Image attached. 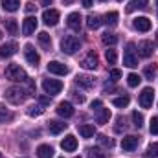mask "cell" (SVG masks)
I'll return each mask as SVG.
<instances>
[{
	"mask_svg": "<svg viewBox=\"0 0 158 158\" xmlns=\"http://www.w3.org/2000/svg\"><path fill=\"white\" fill-rule=\"evenodd\" d=\"M6 99L9 101V103H13V105H20V103H24L30 96H31V92L30 90H26V88H22V86H9L7 90H6Z\"/></svg>",
	"mask_w": 158,
	"mask_h": 158,
	"instance_id": "6da1fadb",
	"label": "cell"
},
{
	"mask_svg": "<svg viewBox=\"0 0 158 158\" xmlns=\"http://www.w3.org/2000/svg\"><path fill=\"white\" fill-rule=\"evenodd\" d=\"M79 48H81V42H79V39L76 35H64L61 39V50L64 53H68V55H74Z\"/></svg>",
	"mask_w": 158,
	"mask_h": 158,
	"instance_id": "7a4b0ae2",
	"label": "cell"
},
{
	"mask_svg": "<svg viewBox=\"0 0 158 158\" xmlns=\"http://www.w3.org/2000/svg\"><path fill=\"white\" fill-rule=\"evenodd\" d=\"M6 77L9 79V81H20V83H26V81H28L26 72H24L19 64H9V66L6 68Z\"/></svg>",
	"mask_w": 158,
	"mask_h": 158,
	"instance_id": "3957f363",
	"label": "cell"
},
{
	"mask_svg": "<svg viewBox=\"0 0 158 158\" xmlns=\"http://www.w3.org/2000/svg\"><path fill=\"white\" fill-rule=\"evenodd\" d=\"M123 64L129 66V68L138 66V59H136V55H134V44H132V42L127 44V50H125V55H123Z\"/></svg>",
	"mask_w": 158,
	"mask_h": 158,
	"instance_id": "277c9868",
	"label": "cell"
},
{
	"mask_svg": "<svg viewBox=\"0 0 158 158\" xmlns=\"http://www.w3.org/2000/svg\"><path fill=\"white\" fill-rule=\"evenodd\" d=\"M42 88L46 90V94H59L63 90V83L59 79H44L42 81Z\"/></svg>",
	"mask_w": 158,
	"mask_h": 158,
	"instance_id": "5b68a950",
	"label": "cell"
},
{
	"mask_svg": "<svg viewBox=\"0 0 158 158\" xmlns=\"http://www.w3.org/2000/svg\"><path fill=\"white\" fill-rule=\"evenodd\" d=\"M98 64H99V59H98L96 52H88L81 61V66L85 70H94V68H98Z\"/></svg>",
	"mask_w": 158,
	"mask_h": 158,
	"instance_id": "8992f818",
	"label": "cell"
},
{
	"mask_svg": "<svg viewBox=\"0 0 158 158\" xmlns=\"http://www.w3.org/2000/svg\"><path fill=\"white\" fill-rule=\"evenodd\" d=\"M153 99H155V90L153 88H143L142 90V94H140V105L143 107V109H149V107H153Z\"/></svg>",
	"mask_w": 158,
	"mask_h": 158,
	"instance_id": "52a82bcc",
	"label": "cell"
},
{
	"mask_svg": "<svg viewBox=\"0 0 158 158\" xmlns=\"http://www.w3.org/2000/svg\"><path fill=\"white\" fill-rule=\"evenodd\" d=\"M24 55H26V61H28L31 66H37V64H39L40 57H39V53L35 52V48H33L31 44H26V46H24Z\"/></svg>",
	"mask_w": 158,
	"mask_h": 158,
	"instance_id": "ba28073f",
	"label": "cell"
},
{
	"mask_svg": "<svg viewBox=\"0 0 158 158\" xmlns=\"http://www.w3.org/2000/svg\"><path fill=\"white\" fill-rule=\"evenodd\" d=\"M42 20L46 26H55L59 22V11L57 9H46L42 13Z\"/></svg>",
	"mask_w": 158,
	"mask_h": 158,
	"instance_id": "9c48e42d",
	"label": "cell"
},
{
	"mask_svg": "<svg viewBox=\"0 0 158 158\" xmlns=\"http://www.w3.org/2000/svg\"><path fill=\"white\" fill-rule=\"evenodd\" d=\"M48 72H52L55 76H66L68 74V66H64L59 61H52V63H48Z\"/></svg>",
	"mask_w": 158,
	"mask_h": 158,
	"instance_id": "30bf717a",
	"label": "cell"
},
{
	"mask_svg": "<svg viewBox=\"0 0 158 158\" xmlns=\"http://www.w3.org/2000/svg\"><path fill=\"white\" fill-rule=\"evenodd\" d=\"M138 142H140L138 136L129 134V136H125V138L121 140V147H123V151H134V149L138 147Z\"/></svg>",
	"mask_w": 158,
	"mask_h": 158,
	"instance_id": "8fae6325",
	"label": "cell"
},
{
	"mask_svg": "<svg viewBox=\"0 0 158 158\" xmlns=\"http://www.w3.org/2000/svg\"><path fill=\"white\" fill-rule=\"evenodd\" d=\"M138 55L140 57H151L153 55V42L151 40H142L140 44H138Z\"/></svg>",
	"mask_w": 158,
	"mask_h": 158,
	"instance_id": "7c38bea8",
	"label": "cell"
},
{
	"mask_svg": "<svg viewBox=\"0 0 158 158\" xmlns=\"http://www.w3.org/2000/svg\"><path fill=\"white\" fill-rule=\"evenodd\" d=\"M57 114L63 116V118H70V116H74V107H72V103H68V101H61V103L57 105Z\"/></svg>",
	"mask_w": 158,
	"mask_h": 158,
	"instance_id": "4fadbf2b",
	"label": "cell"
},
{
	"mask_svg": "<svg viewBox=\"0 0 158 158\" xmlns=\"http://www.w3.org/2000/svg\"><path fill=\"white\" fill-rule=\"evenodd\" d=\"M81 15L79 13H70L68 15V19H66V24H68V28L70 30H74V31H79L81 30Z\"/></svg>",
	"mask_w": 158,
	"mask_h": 158,
	"instance_id": "5bb4252c",
	"label": "cell"
},
{
	"mask_svg": "<svg viewBox=\"0 0 158 158\" xmlns=\"http://www.w3.org/2000/svg\"><path fill=\"white\" fill-rule=\"evenodd\" d=\"M132 26H134L138 31H149V30H151V20H149L147 17H138V19H134Z\"/></svg>",
	"mask_w": 158,
	"mask_h": 158,
	"instance_id": "9a60e30c",
	"label": "cell"
},
{
	"mask_svg": "<svg viewBox=\"0 0 158 158\" xmlns=\"http://www.w3.org/2000/svg\"><path fill=\"white\" fill-rule=\"evenodd\" d=\"M35 30H37V19L35 17H28L24 20V24H22V33L24 35H31Z\"/></svg>",
	"mask_w": 158,
	"mask_h": 158,
	"instance_id": "2e32d148",
	"label": "cell"
},
{
	"mask_svg": "<svg viewBox=\"0 0 158 158\" xmlns=\"http://www.w3.org/2000/svg\"><path fill=\"white\" fill-rule=\"evenodd\" d=\"M17 42H7V44H4L2 48H0V57L2 59H7V57H11V55H15L17 53Z\"/></svg>",
	"mask_w": 158,
	"mask_h": 158,
	"instance_id": "e0dca14e",
	"label": "cell"
},
{
	"mask_svg": "<svg viewBox=\"0 0 158 158\" xmlns=\"http://www.w3.org/2000/svg\"><path fill=\"white\" fill-rule=\"evenodd\" d=\"M61 147L64 149V151H68V153H72V151H76L77 149V140H76V136H72V134H68L63 142H61Z\"/></svg>",
	"mask_w": 158,
	"mask_h": 158,
	"instance_id": "ac0fdd59",
	"label": "cell"
},
{
	"mask_svg": "<svg viewBox=\"0 0 158 158\" xmlns=\"http://www.w3.org/2000/svg\"><path fill=\"white\" fill-rule=\"evenodd\" d=\"M66 129V123L64 121H59V119H52L50 123H48V131L52 132V134H59V132H63Z\"/></svg>",
	"mask_w": 158,
	"mask_h": 158,
	"instance_id": "d6986e66",
	"label": "cell"
},
{
	"mask_svg": "<svg viewBox=\"0 0 158 158\" xmlns=\"http://www.w3.org/2000/svg\"><path fill=\"white\" fill-rule=\"evenodd\" d=\"M76 85L81 86V88H85V90H90L94 86V79L90 77V76H77L76 77Z\"/></svg>",
	"mask_w": 158,
	"mask_h": 158,
	"instance_id": "ffe728a7",
	"label": "cell"
},
{
	"mask_svg": "<svg viewBox=\"0 0 158 158\" xmlns=\"http://www.w3.org/2000/svg\"><path fill=\"white\" fill-rule=\"evenodd\" d=\"M79 134H81L83 138H92V136L96 134V127H94V125H88V123L79 125Z\"/></svg>",
	"mask_w": 158,
	"mask_h": 158,
	"instance_id": "44dd1931",
	"label": "cell"
},
{
	"mask_svg": "<svg viewBox=\"0 0 158 158\" xmlns=\"http://www.w3.org/2000/svg\"><path fill=\"white\" fill-rule=\"evenodd\" d=\"M37 156L39 158H52L53 156V147L52 145H39L37 147Z\"/></svg>",
	"mask_w": 158,
	"mask_h": 158,
	"instance_id": "7402d4cb",
	"label": "cell"
},
{
	"mask_svg": "<svg viewBox=\"0 0 158 158\" xmlns=\"http://www.w3.org/2000/svg\"><path fill=\"white\" fill-rule=\"evenodd\" d=\"M101 22H103V20H101L99 15H88V17H86V26H88L90 30H98V28L101 26Z\"/></svg>",
	"mask_w": 158,
	"mask_h": 158,
	"instance_id": "603a6c76",
	"label": "cell"
},
{
	"mask_svg": "<svg viewBox=\"0 0 158 158\" xmlns=\"http://www.w3.org/2000/svg\"><path fill=\"white\" fill-rule=\"evenodd\" d=\"M145 6H147V0H131L127 6V13H132L136 9H143Z\"/></svg>",
	"mask_w": 158,
	"mask_h": 158,
	"instance_id": "cb8c5ba5",
	"label": "cell"
},
{
	"mask_svg": "<svg viewBox=\"0 0 158 158\" xmlns=\"http://www.w3.org/2000/svg\"><path fill=\"white\" fill-rule=\"evenodd\" d=\"M109 119H110V110L109 109H99L98 110V116H96V121L98 123L105 125V123H109Z\"/></svg>",
	"mask_w": 158,
	"mask_h": 158,
	"instance_id": "d4e9b609",
	"label": "cell"
},
{
	"mask_svg": "<svg viewBox=\"0 0 158 158\" xmlns=\"http://www.w3.org/2000/svg\"><path fill=\"white\" fill-rule=\"evenodd\" d=\"M2 7L6 9V11H17L19 7H20V2L19 0H2Z\"/></svg>",
	"mask_w": 158,
	"mask_h": 158,
	"instance_id": "484cf974",
	"label": "cell"
},
{
	"mask_svg": "<svg viewBox=\"0 0 158 158\" xmlns=\"http://www.w3.org/2000/svg\"><path fill=\"white\" fill-rule=\"evenodd\" d=\"M15 118L13 116V112L11 110H7L4 105H0V123H6V121H11V119Z\"/></svg>",
	"mask_w": 158,
	"mask_h": 158,
	"instance_id": "4316f807",
	"label": "cell"
},
{
	"mask_svg": "<svg viewBox=\"0 0 158 158\" xmlns=\"http://www.w3.org/2000/svg\"><path fill=\"white\" fill-rule=\"evenodd\" d=\"M6 30H7L11 35H17V31H19L17 20H15V19H7V20H6Z\"/></svg>",
	"mask_w": 158,
	"mask_h": 158,
	"instance_id": "83f0119b",
	"label": "cell"
},
{
	"mask_svg": "<svg viewBox=\"0 0 158 158\" xmlns=\"http://www.w3.org/2000/svg\"><path fill=\"white\" fill-rule=\"evenodd\" d=\"M129 101H131L129 96H121V98H114V99H112V105H114V107H119V109H125V107L129 105Z\"/></svg>",
	"mask_w": 158,
	"mask_h": 158,
	"instance_id": "f1b7e54d",
	"label": "cell"
},
{
	"mask_svg": "<svg viewBox=\"0 0 158 158\" xmlns=\"http://www.w3.org/2000/svg\"><path fill=\"white\" fill-rule=\"evenodd\" d=\"M101 40H103L105 46H114V44L118 42V37H116L114 33H105V35L101 37Z\"/></svg>",
	"mask_w": 158,
	"mask_h": 158,
	"instance_id": "f546056e",
	"label": "cell"
},
{
	"mask_svg": "<svg viewBox=\"0 0 158 158\" xmlns=\"http://www.w3.org/2000/svg\"><path fill=\"white\" fill-rule=\"evenodd\" d=\"M118 13L116 11H110V13H107L105 15V22L109 24V26H114V24H118Z\"/></svg>",
	"mask_w": 158,
	"mask_h": 158,
	"instance_id": "4dcf8cb0",
	"label": "cell"
},
{
	"mask_svg": "<svg viewBox=\"0 0 158 158\" xmlns=\"http://www.w3.org/2000/svg\"><path fill=\"white\" fill-rule=\"evenodd\" d=\"M86 155H88V158H105V153H101L98 147H88Z\"/></svg>",
	"mask_w": 158,
	"mask_h": 158,
	"instance_id": "1f68e13d",
	"label": "cell"
},
{
	"mask_svg": "<svg viewBox=\"0 0 158 158\" xmlns=\"http://www.w3.org/2000/svg\"><path fill=\"white\" fill-rule=\"evenodd\" d=\"M37 37H39V42L42 44V46H44V48H50V44H52V39H50V35H48L46 31H40Z\"/></svg>",
	"mask_w": 158,
	"mask_h": 158,
	"instance_id": "d6a6232c",
	"label": "cell"
},
{
	"mask_svg": "<svg viewBox=\"0 0 158 158\" xmlns=\"http://www.w3.org/2000/svg\"><path fill=\"white\" fill-rule=\"evenodd\" d=\"M140 81H142V77H140L138 74H129V76H127V85H129V86H138Z\"/></svg>",
	"mask_w": 158,
	"mask_h": 158,
	"instance_id": "836d02e7",
	"label": "cell"
},
{
	"mask_svg": "<svg viewBox=\"0 0 158 158\" xmlns=\"http://www.w3.org/2000/svg\"><path fill=\"white\" fill-rule=\"evenodd\" d=\"M132 125H134V127H138V129L143 125V116H142L138 110H134V112H132Z\"/></svg>",
	"mask_w": 158,
	"mask_h": 158,
	"instance_id": "e575fe53",
	"label": "cell"
},
{
	"mask_svg": "<svg viewBox=\"0 0 158 158\" xmlns=\"http://www.w3.org/2000/svg\"><path fill=\"white\" fill-rule=\"evenodd\" d=\"M42 112H44L42 105H31V107L28 109V114H30V116H40Z\"/></svg>",
	"mask_w": 158,
	"mask_h": 158,
	"instance_id": "d590c367",
	"label": "cell"
},
{
	"mask_svg": "<svg viewBox=\"0 0 158 158\" xmlns=\"http://www.w3.org/2000/svg\"><path fill=\"white\" fill-rule=\"evenodd\" d=\"M105 57H107V63H109V64H114L116 59H118L116 50H107V52H105Z\"/></svg>",
	"mask_w": 158,
	"mask_h": 158,
	"instance_id": "8d00e7d4",
	"label": "cell"
},
{
	"mask_svg": "<svg viewBox=\"0 0 158 158\" xmlns=\"http://www.w3.org/2000/svg\"><path fill=\"white\" fill-rule=\"evenodd\" d=\"M147 156L151 158H158V143H151L149 147H147V153H145Z\"/></svg>",
	"mask_w": 158,
	"mask_h": 158,
	"instance_id": "74e56055",
	"label": "cell"
},
{
	"mask_svg": "<svg viewBox=\"0 0 158 158\" xmlns=\"http://www.w3.org/2000/svg\"><path fill=\"white\" fill-rule=\"evenodd\" d=\"M98 140H99V143H101V145H105V147H112V145H114V140H112V138H109V136H103V134H101Z\"/></svg>",
	"mask_w": 158,
	"mask_h": 158,
	"instance_id": "f35d334b",
	"label": "cell"
},
{
	"mask_svg": "<svg viewBox=\"0 0 158 158\" xmlns=\"http://www.w3.org/2000/svg\"><path fill=\"white\" fill-rule=\"evenodd\" d=\"M149 131H151V134H158V118H151Z\"/></svg>",
	"mask_w": 158,
	"mask_h": 158,
	"instance_id": "ab89813d",
	"label": "cell"
},
{
	"mask_svg": "<svg viewBox=\"0 0 158 158\" xmlns=\"http://www.w3.org/2000/svg\"><path fill=\"white\" fill-rule=\"evenodd\" d=\"M155 72H156V70H155V66H147L143 74H145V77H147V79H153V77H155Z\"/></svg>",
	"mask_w": 158,
	"mask_h": 158,
	"instance_id": "60d3db41",
	"label": "cell"
},
{
	"mask_svg": "<svg viewBox=\"0 0 158 158\" xmlns=\"http://www.w3.org/2000/svg\"><path fill=\"white\" fill-rule=\"evenodd\" d=\"M119 77H121V72H119L118 68H114V70H110V81H114V83H116V81H118Z\"/></svg>",
	"mask_w": 158,
	"mask_h": 158,
	"instance_id": "b9f144b4",
	"label": "cell"
},
{
	"mask_svg": "<svg viewBox=\"0 0 158 158\" xmlns=\"http://www.w3.org/2000/svg\"><path fill=\"white\" fill-rule=\"evenodd\" d=\"M72 98H74V101H77V103H83V101H85V96H83V94H77V92H72Z\"/></svg>",
	"mask_w": 158,
	"mask_h": 158,
	"instance_id": "7bdbcfd3",
	"label": "cell"
},
{
	"mask_svg": "<svg viewBox=\"0 0 158 158\" xmlns=\"http://www.w3.org/2000/svg\"><path fill=\"white\" fill-rule=\"evenodd\" d=\"M101 107H103V103H101V99H94V101H92V109H94V110H99Z\"/></svg>",
	"mask_w": 158,
	"mask_h": 158,
	"instance_id": "ee69618b",
	"label": "cell"
},
{
	"mask_svg": "<svg viewBox=\"0 0 158 158\" xmlns=\"http://www.w3.org/2000/svg\"><path fill=\"white\" fill-rule=\"evenodd\" d=\"M35 9H37V6H35L33 2H28V4H26V11H35Z\"/></svg>",
	"mask_w": 158,
	"mask_h": 158,
	"instance_id": "f6af8a7d",
	"label": "cell"
},
{
	"mask_svg": "<svg viewBox=\"0 0 158 158\" xmlns=\"http://www.w3.org/2000/svg\"><path fill=\"white\" fill-rule=\"evenodd\" d=\"M85 7H92V0H81Z\"/></svg>",
	"mask_w": 158,
	"mask_h": 158,
	"instance_id": "bcb514c9",
	"label": "cell"
},
{
	"mask_svg": "<svg viewBox=\"0 0 158 158\" xmlns=\"http://www.w3.org/2000/svg\"><path fill=\"white\" fill-rule=\"evenodd\" d=\"M40 103H42V105H46V103H50V98H46V96H42V98H40Z\"/></svg>",
	"mask_w": 158,
	"mask_h": 158,
	"instance_id": "7dc6e473",
	"label": "cell"
},
{
	"mask_svg": "<svg viewBox=\"0 0 158 158\" xmlns=\"http://www.w3.org/2000/svg\"><path fill=\"white\" fill-rule=\"evenodd\" d=\"M52 2H53V0H42V4H44V6H50Z\"/></svg>",
	"mask_w": 158,
	"mask_h": 158,
	"instance_id": "c3c4849f",
	"label": "cell"
},
{
	"mask_svg": "<svg viewBox=\"0 0 158 158\" xmlns=\"http://www.w3.org/2000/svg\"><path fill=\"white\" fill-rule=\"evenodd\" d=\"M72 2H74V0H63V4H66V6H68V4H72Z\"/></svg>",
	"mask_w": 158,
	"mask_h": 158,
	"instance_id": "681fc988",
	"label": "cell"
},
{
	"mask_svg": "<svg viewBox=\"0 0 158 158\" xmlns=\"http://www.w3.org/2000/svg\"><path fill=\"white\" fill-rule=\"evenodd\" d=\"M0 39H2V31H0Z\"/></svg>",
	"mask_w": 158,
	"mask_h": 158,
	"instance_id": "f907efd6",
	"label": "cell"
},
{
	"mask_svg": "<svg viewBox=\"0 0 158 158\" xmlns=\"http://www.w3.org/2000/svg\"><path fill=\"white\" fill-rule=\"evenodd\" d=\"M0 158H2V153H0Z\"/></svg>",
	"mask_w": 158,
	"mask_h": 158,
	"instance_id": "816d5d0a",
	"label": "cell"
},
{
	"mask_svg": "<svg viewBox=\"0 0 158 158\" xmlns=\"http://www.w3.org/2000/svg\"><path fill=\"white\" fill-rule=\"evenodd\" d=\"M156 40H158V35H156Z\"/></svg>",
	"mask_w": 158,
	"mask_h": 158,
	"instance_id": "f5cc1de1",
	"label": "cell"
},
{
	"mask_svg": "<svg viewBox=\"0 0 158 158\" xmlns=\"http://www.w3.org/2000/svg\"><path fill=\"white\" fill-rule=\"evenodd\" d=\"M101 2H105V0H101Z\"/></svg>",
	"mask_w": 158,
	"mask_h": 158,
	"instance_id": "db71d44e",
	"label": "cell"
},
{
	"mask_svg": "<svg viewBox=\"0 0 158 158\" xmlns=\"http://www.w3.org/2000/svg\"><path fill=\"white\" fill-rule=\"evenodd\" d=\"M118 2H121V0H118Z\"/></svg>",
	"mask_w": 158,
	"mask_h": 158,
	"instance_id": "11a10c76",
	"label": "cell"
},
{
	"mask_svg": "<svg viewBox=\"0 0 158 158\" xmlns=\"http://www.w3.org/2000/svg\"><path fill=\"white\" fill-rule=\"evenodd\" d=\"M156 4H158V0H156Z\"/></svg>",
	"mask_w": 158,
	"mask_h": 158,
	"instance_id": "9f6ffc18",
	"label": "cell"
},
{
	"mask_svg": "<svg viewBox=\"0 0 158 158\" xmlns=\"http://www.w3.org/2000/svg\"><path fill=\"white\" fill-rule=\"evenodd\" d=\"M76 158H79V156H76Z\"/></svg>",
	"mask_w": 158,
	"mask_h": 158,
	"instance_id": "6f0895ef",
	"label": "cell"
}]
</instances>
